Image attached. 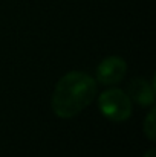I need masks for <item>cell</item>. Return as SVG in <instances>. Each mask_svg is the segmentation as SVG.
<instances>
[{
  "label": "cell",
  "instance_id": "obj_1",
  "mask_svg": "<svg viewBox=\"0 0 156 157\" xmlns=\"http://www.w3.org/2000/svg\"><path fill=\"white\" fill-rule=\"evenodd\" d=\"M97 96L95 79L84 72H69L55 86L52 110L61 119H70L92 104Z\"/></svg>",
  "mask_w": 156,
  "mask_h": 157
},
{
  "label": "cell",
  "instance_id": "obj_2",
  "mask_svg": "<svg viewBox=\"0 0 156 157\" xmlns=\"http://www.w3.org/2000/svg\"><path fill=\"white\" fill-rule=\"evenodd\" d=\"M100 110L104 116L113 122H124L132 114V99L119 89H109L100 95Z\"/></svg>",
  "mask_w": 156,
  "mask_h": 157
},
{
  "label": "cell",
  "instance_id": "obj_4",
  "mask_svg": "<svg viewBox=\"0 0 156 157\" xmlns=\"http://www.w3.org/2000/svg\"><path fill=\"white\" fill-rule=\"evenodd\" d=\"M127 95L141 107H149L155 102V87L142 78H135L127 86Z\"/></svg>",
  "mask_w": 156,
  "mask_h": 157
},
{
  "label": "cell",
  "instance_id": "obj_5",
  "mask_svg": "<svg viewBox=\"0 0 156 157\" xmlns=\"http://www.w3.org/2000/svg\"><path fill=\"white\" fill-rule=\"evenodd\" d=\"M155 131H156V122H155V108H152L144 119V133L149 137V140H155Z\"/></svg>",
  "mask_w": 156,
  "mask_h": 157
},
{
  "label": "cell",
  "instance_id": "obj_6",
  "mask_svg": "<svg viewBox=\"0 0 156 157\" xmlns=\"http://www.w3.org/2000/svg\"><path fill=\"white\" fill-rule=\"evenodd\" d=\"M144 157H155V150H149L147 154H146Z\"/></svg>",
  "mask_w": 156,
  "mask_h": 157
},
{
  "label": "cell",
  "instance_id": "obj_3",
  "mask_svg": "<svg viewBox=\"0 0 156 157\" xmlns=\"http://www.w3.org/2000/svg\"><path fill=\"white\" fill-rule=\"evenodd\" d=\"M127 73V64L121 56L112 55L103 59L97 69V79L104 86H113L124 79Z\"/></svg>",
  "mask_w": 156,
  "mask_h": 157
}]
</instances>
